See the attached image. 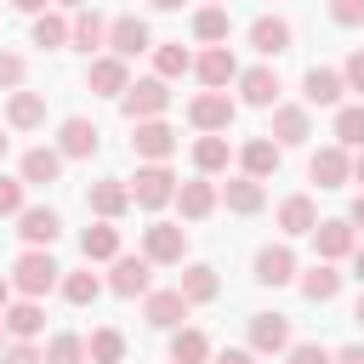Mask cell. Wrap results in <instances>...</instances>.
Segmentation results:
<instances>
[{
    "instance_id": "1",
    "label": "cell",
    "mask_w": 364,
    "mask_h": 364,
    "mask_svg": "<svg viewBox=\"0 0 364 364\" xmlns=\"http://www.w3.org/2000/svg\"><path fill=\"white\" fill-rule=\"evenodd\" d=\"M57 284H63V267L51 262V250L28 245V250L11 262V290H17V296H46V290H57Z\"/></svg>"
},
{
    "instance_id": "2",
    "label": "cell",
    "mask_w": 364,
    "mask_h": 364,
    "mask_svg": "<svg viewBox=\"0 0 364 364\" xmlns=\"http://www.w3.org/2000/svg\"><path fill=\"white\" fill-rule=\"evenodd\" d=\"M171 108V80H159V74H148V80H131L125 85V97H119V114L136 125V119H159Z\"/></svg>"
},
{
    "instance_id": "3",
    "label": "cell",
    "mask_w": 364,
    "mask_h": 364,
    "mask_svg": "<svg viewBox=\"0 0 364 364\" xmlns=\"http://www.w3.org/2000/svg\"><path fill=\"white\" fill-rule=\"evenodd\" d=\"M142 256H148L154 267H182V256H188V228H182V222H148V228H142Z\"/></svg>"
},
{
    "instance_id": "4",
    "label": "cell",
    "mask_w": 364,
    "mask_h": 364,
    "mask_svg": "<svg viewBox=\"0 0 364 364\" xmlns=\"http://www.w3.org/2000/svg\"><path fill=\"white\" fill-rule=\"evenodd\" d=\"M131 199L142 205V210H165L171 199H176V171L159 159V165H136V176H131Z\"/></svg>"
},
{
    "instance_id": "5",
    "label": "cell",
    "mask_w": 364,
    "mask_h": 364,
    "mask_svg": "<svg viewBox=\"0 0 364 364\" xmlns=\"http://www.w3.org/2000/svg\"><path fill=\"white\" fill-rule=\"evenodd\" d=\"M245 347H250L256 358H279V353H290V318H284V313H250V324H245Z\"/></svg>"
},
{
    "instance_id": "6",
    "label": "cell",
    "mask_w": 364,
    "mask_h": 364,
    "mask_svg": "<svg viewBox=\"0 0 364 364\" xmlns=\"http://www.w3.org/2000/svg\"><path fill=\"white\" fill-rule=\"evenodd\" d=\"M239 119V102L228 97V91H199L193 102H188V125L199 131V136H210V131H228Z\"/></svg>"
},
{
    "instance_id": "7",
    "label": "cell",
    "mask_w": 364,
    "mask_h": 364,
    "mask_svg": "<svg viewBox=\"0 0 364 364\" xmlns=\"http://www.w3.org/2000/svg\"><path fill=\"white\" fill-rule=\"evenodd\" d=\"M307 239H313L318 262H347V256L358 250V228H353L347 216H318V228H313Z\"/></svg>"
},
{
    "instance_id": "8",
    "label": "cell",
    "mask_w": 364,
    "mask_h": 364,
    "mask_svg": "<svg viewBox=\"0 0 364 364\" xmlns=\"http://www.w3.org/2000/svg\"><path fill=\"white\" fill-rule=\"evenodd\" d=\"M131 154H136L142 165H159V159H171V154H176V131L165 125V114H159V119H136V125H131Z\"/></svg>"
},
{
    "instance_id": "9",
    "label": "cell",
    "mask_w": 364,
    "mask_h": 364,
    "mask_svg": "<svg viewBox=\"0 0 364 364\" xmlns=\"http://www.w3.org/2000/svg\"><path fill=\"white\" fill-rule=\"evenodd\" d=\"M307 182H318V188H347V182H353V148H341V142L313 148V159H307Z\"/></svg>"
},
{
    "instance_id": "10",
    "label": "cell",
    "mask_w": 364,
    "mask_h": 364,
    "mask_svg": "<svg viewBox=\"0 0 364 364\" xmlns=\"http://www.w3.org/2000/svg\"><path fill=\"white\" fill-rule=\"evenodd\" d=\"M108 290H114V296H125V301H131V296H148V290H154V262H148V256H125V250H119V256L108 262Z\"/></svg>"
},
{
    "instance_id": "11",
    "label": "cell",
    "mask_w": 364,
    "mask_h": 364,
    "mask_svg": "<svg viewBox=\"0 0 364 364\" xmlns=\"http://www.w3.org/2000/svg\"><path fill=\"white\" fill-rule=\"evenodd\" d=\"M267 136H273L279 148H301V142L313 136V108H307V102H273Z\"/></svg>"
},
{
    "instance_id": "12",
    "label": "cell",
    "mask_w": 364,
    "mask_h": 364,
    "mask_svg": "<svg viewBox=\"0 0 364 364\" xmlns=\"http://www.w3.org/2000/svg\"><path fill=\"white\" fill-rule=\"evenodd\" d=\"M193 80H199L205 91H228V85L239 80V57H233L228 46H205V51L193 57Z\"/></svg>"
},
{
    "instance_id": "13",
    "label": "cell",
    "mask_w": 364,
    "mask_h": 364,
    "mask_svg": "<svg viewBox=\"0 0 364 364\" xmlns=\"http://www.w3.org/2000/svg\"><path fill=\"white\" fill-rule=\"evenodd\" d=\"M233 85H239V102H245V108H273V102H279V91H284V85H279V68H273V63L239 68V80H233Z\"/></svg>"
},
{
    "instance_id": "14",
    "label": "cell",
    "mask_w": 364,
    "mask_h": 364,
    "mask_svg": "<svg viewBox=\"0 0 364 364\" xmlns=\"http://www.w3.org/2000/svg\"><path fill=\"white\" fill-rule=\"evenodd\" d=\"M131 205H136V199H131V182H119V176H102V182L85 188V210L102 216V222H119Z\"/></svg>"
},
{
    "instance_id": "15",
    "label": "cell",
    "mask_w": 364,
    "mask_h": 364,
    "mask_svg": "<svg viewBox=\"0 0 364 364\" xmlns=\"http://www.w3.org/2000/svg\"><path fill=\"white\" fill-rule=\"evenodd\" d=\"M176 210H182V222H205L216 205H222V182H210V176H193V182H176V199H171Z\"/></svg>"
},
{
    "instance_id": "16",
    "label": "cell",
    "mask_w": 364,
    "mask_h": 364,
    "mask_svg": "<svg viewBox=\"0 0 364 364\" xmlns=\"http://www.w3.org/2000/svg\"><path fill=\"white\" fill-rule=\"evenodd\" d=\"M97 148H102V131H97L85 114H68V119L57 125V154H63V159H91Z\"/></svg>"
},
{
    "instance_id": "17",
    "label": "cell",
    "mask_w": 364,
    "mask_h": 364,
    "mask_svg": "<svg viewBox=\"0 0 364 364\" xmlns=\"http://www.w3.org/2000/svg\"><path fill=\"white\" fill-rule=\"evenodd\" d=\"M250 279H256V284H267V290L290 284V279H296V250H290V245H262V250H256V262H250Z\"/></svg>"
},
{
    "instance_id": "18",
    "label": "cell",
    "mask_w": 364,
    "mask_h": 364,
    "mask_svg": "<svg viewBox=\"0 0 364 364\" xmlns=\"http://www.w3.org/2000/svg\"><path fill=\"white\" fill-rule=\"evenodd\" d=\"M108 51H114V57H125V63H131V57H142V51H154L148 23H142V17H131V11H125V17H114V23H108Z\"/></svg>"
},
{
    "instance_id": "19",
    "label": "cell",
    "mask_w": 364,
    "mask_h": 364,
    "mask_svg": "<svg viewBox=\"0 0 364 364\" xmlns=\"http://www.w3.org/2000/svg\"><path fill=\"white\" fill-rule=\"evenodd\" d=\"M17 233H23V245L51 250V245H57V233H63V216H57L51 205H23V210H17Z\"/></svg>"
},
{
    "instance_id": "20",
    "label": "cell",
    "mask_w": 364,
    "mask_h": 364,
    "mask_svg": "<svg viewBox=\"0 0 364 364\" xmlns=\"http://www.w3.org/2000/svg\"><path fill=\"white\" fill-rule=\"evenodd\" d=\"M188 307H193V301H188L176 284H171V290H148V296H142V318H148L154 330H176V324L188 318Z\"/></svg>"
},
{
    "instance_id": "21",
    "label": "cell",
    "mask_w": 364,
    "mask_h": 364,
    "mask_svg": "<svg viewBox=\"0 0 364 364\" xmlns=\"http://www.w3.org/2000/svg\"><path fill=\"white\" fill-rule=\"evenodd\" d=\"M341 91H347L341 68H307L301 74V102L307 108H341Z\"/></svg>"
},
{
    "instance_id": "22",
    "label": "cell",
    "mask_w": 364,
    "mask_h": 364,
    "mask_svg": "<svg viewBox=\"0 0 364 364\" xmlns=\"http://www.w3.org/2000/svg\"><path fill=\"white\" fill-rule=\"evenodd\" d=\"M0 318H6V336H11V341H40V330H46V307H40V296H17Z\"/></svg>"
},
{
    "instance_id": "23",
    "label": "cell",
    "mask_w": 364,
    "mask_h": 364,
    "mask_svg": "<svg viewBox=\"0 0 364 364\" xmlns=\"http://www.w3.org/2000/svg\"><path fill=\"white\" fill-rule=\"evenodd\" d=\"M85 85L97 91V97H125V85H131V68H125V57H91V68H85Z\"/></svg>"
},
{
    "instance_id": "24",
    "label": "cell",
    "mask_w": 364,
    "mask_h": 364,
    "mask_svg": "<svg viewBox=\"0 0 364 364\" xmlns=\"http://www.w3.org/2000/svg\"><path fill=\"white\" fill-rule=\"evenodd\" d=\"M290 40H296V28H290L284 17H273V11L250 23V46H256L267 63H273V57H284V51H290Z\"/></svg>"
},
{
    "instance_id": "25",
    "label": "cell",
    "mask_w": 364,
    "mask_h": 364,
    "mask_svg": "<svg viewBox=\"0 0 364 364\" xmlns=\"http://www.w3.org/2000/svg\"><path fill=\"white\" fill-rule=\"evenodd\" d=\"M222 205H228L233 216H256V210L267 205V188H262L256 176H245V171H239V176H228V182H222Z\"/></svg>"
},
{
    "instance_id": "26",
    "label": "cell",
    "mask_w": 364,
    "mask_h": 364,
    "mask_svg": "<svg viewBox=\"0 0 364 364\" xmlns=\"http://www.w3.org/2000/svg\"><path fill=\"white\" fill-rule=\"evenodd\" d=\"M318 228V205H313V193H290V199H279V233L284 239H301V233H313Z\"/></svg>"
},
{
    "instance_id": "27",
    "label": "cell",
    "mask_w": 364,
    "mask_h": 364,
    "mask_svg": "<svg viewBox=\"0 0 364 364\" xmlns=\"http://www.w3.org/2000/svg\"><path fill=\"white\" fill-rule=\"evenodd\" d=\"M6 125H11V131H40V125H46V97L28 91V85L11 91V97H6Z\"/></svg>"
},
{
    "instance_id": "28",
    "label": "cell",
    "mask_w": 364,
    "mask_h": 364,
    "mask_svg": "<svg viewBox=\"0 0 364 364\" xmlns=\"http://www.w3.org/2000/svg\"><path fill=\"white\" fill-rule=\"evenodd\" d=\"M279 154H284V148H279L273 136H250V142L239 148V171L256 176V182H267V176L279 171Z\"/></svg>"
},
{
    "instance_id": "29",
    "label": "cell",
    "mask_w": 364,
    "mask_h": 364,
    "mask_svg": "<svg viewBox=\"0 0 364 364\" xmlns=\"http://www.w3.org/2000/svg\"><path fill=\"white\" fill-rule=\"evenodd\" d=\"M176 290H182L193 307H205V301H216V296H222V279H216V267H210V262H188V267H182V279H176Z\"/></svg>"
},
{
    "instance_id": "30",
    "label": "cell",
    "mask_w": 364,
    "mask_h": 364,
    "mask_svg": "<svg viewBox=\"0 0 364 364\" xmlns=\"http://www.w3.org/2000/svg\"><path fill=\"white\" fill-rule=\"evenodd\" d=\"M68 46H74V51H85V57H91V51H102V46H108V23H102L91 6H80V11H74V23H68Z\"/></svg>"
},
{
    "instance_id": "31",
    "label": "cell",
    "mask_w": 364,
    "mask_h": 364,
    "mask_svg": "<svg viewBox=\"0 0 364 364\" xmlns=\"http://www.w3.org/2000/svg\"><path fill=\"white\" fill-rule=\"evenodd\" d=\"M228 159H233L228 131H210V136H199V142H193V171H199V176H222V171H228Z\"/></svg>"
},
{
    "instance_id": "32",
    "label": "cell",
    "mask_w": 364,
    "mask_h": 364,
    "mask_svg": "<svg viewBox=\"0 0 364 364\" xmlns=\"http://www.w3.org/2000/svg\"><path fill=\"white\" fill-rule=\"evenodd\" d=\"M17 176H23L28 188H51V182L63 176V154H57V148H28L23 165H17Z\"/></svg>"
},
{
    "instance_id": "33",
    "label": "cell",
    "mask_w": 364,
    "mask_h": 364,
    "mask_svg": "<svg viewBox=\"0 0 364 364\" xmlns=\"http://www.w3.org/2000/svg\"><path fill=\"white\" fill-rule=\"evenodd\" d=\"M171 364H210V336L199 324H176L171 330Z\"/></svg>"
},
{
    "instance_id": "34",
    "label": "cell",
    "mask_w": 364,
    "mask_h": 364,
    "mask_svg": "<svg viewBox=\"0 0 364 364\" xmlns=\"http://www.w3.org/2000/svg\"><path fill=\"white\" fill-rule=\"evenodd\" d=\"M80 256H85V262H114V256H119V228L97 216V222L80 233Z\"/></svg>"
},
{
    "instance_id": "35",
    "label": "cell",
    "mask_w": 364,
    "mask_h": 364,
    "mask_svg": "<svg viewBox=\"0 0 364 364\" xmlns=\"http://www.w3.org/2000/svg\"><path fill=\"white\" fill-rule=\"evenodd\" d=\"M57 290H63V301H68V307H91V301L108 290V279H97L91 267H74V273L63 267V284H57Z\"/></svg>"
},
{
    "instance_id": "36",
    "label": "cell",
    "mask_w": 364,
    "mask_h": 364,
    "mask_svg": "<svg viewBox=\"0 0 364 364\" xmlns=\"http://www.w3.org/2000/svg\"><path fill=\"white\" fill-rule=\"evenodd\" d=\"M228 34H233L228 6H199V11H193V40H199V46H228Z\"/></svg>"
},
{
    "instance_id": "37",
    "label": "cell",
    "mask_w": 364,
    "mask_h": 364,
    "mask_svg": "<svg viewBox=\"0 0 364 364\" xmlns=\"http://www.w3.org/2000/svg\"><path fill=\"white\" fill-rule=\"evenodd\" d=\"M301 296L318 301V307L336 301V296H341V273H336V262H313V267L301 273Z\"/></svg>"
},
{
    "instance_id": "38",
    "label": "cell",
    "mask_w": 364,
    "mask_h": 364,
    "mask_svg": "<svg viewBox=\"0 0 364 364\" xmlns=\"http://www.w3.org/2000/svg\"><path fill=\"white\" fill-rule=\"evenodd\" d=\"M154 74H159V80H182V74H193V51H188L182 40L154 46Z\"/></svg>"
},
{
    "instance_id": "39",
    "label": "cell",
    "mask_w": 364,
    "mask_h": 364,
    "mask_svg": "<svg viewBox=\"0 0 364 364\" xmlns=\"http://www.w3.org/2000/svg\"><path fill=\"white\" fill-rule=\"evenodd\" d=\"M68 23H74V17H63V11H40L34 28H28V40L46 46V51H63V46H68Z\"/></svg>"
},
{
    "instance_id": "40",
    "label": "cell",
    "mask_w": 364,
    "mask_h": 364,
    "mask_svg": "<svg viewBox=\"0 0 364 364\" xmlns=\"http://www.w3.org/2000/svg\"><path fill=\"white\" fill-rule=\"evenodd\" d=\"M85 353H91V364H125V336L114 324H102L85 336Z\"/></svg>"
},
{
    "instance_id": "41",
    "label": "cell",
    "mask_w": 364,
    "mask_h": 364,
    "mask_svg": "<svg viewBox=\"0 0 364 364\" xmlns=\"http://www.w3.org/2000/svg\"><path fill=\"white\" fill-rule=\"evenodd\" d=\"M46 364H91V353H85V336H74V330H57V336L46 341Z\"/></svg>"
},
{
    "instance_id": "42",
    "label": "cell",
    "mask_w": 364,
    "mask_h": 364,
    "mask_svg": "<svg viewBox=\"0 0 364 364\" xmlns=\"http://www.w3.org/2000/svg\"><path fill=\"white\" fill-rule=\"evenodd\" d=\"M336 142L341 148H364V102H341L336 108Z\"/></svg>"
},
{
    "instance_id": "43",
    "label": "cell",
    "mask_w": 364,
    "mask_h": 364,
    "mask_svg": "<svg viewBox=\"0 0 364 364\" xmlns=\"http://www.w3.org/2000/svg\"><path fill=\"white\" fill-rule=\"evenodd\" d=\"M28 80V57L23 51H0V91H23Z\"/></svg>"
},
{
    "instance_id": "44",
    "label": "cell",
    "mask_w": 364,
    "mask_h": 364,
    "mask_svg": "<svg viewBox=\"0 0 364 364\" xmlns=\"http://www.w3.org/2000/svg\"><path fill=\"white\" fill-rule=\"evenodd\" d=\"M336 353L324 347V341H290V353H284V364H330Z\"/></svg>"
},
{
    "instance_id": "45",
    "label": "cell",
    "mask_w": 364,
    "mask_h": 364,
    "mask_svg": "<svg viewBox=\"0 0 364 364\" xmlns=\"http://www.w3.org/2000/svg\"><path fill=\"white\" fill-rule=\"evenodd\" d=\"M23 193H28L23 176H0V216H17L23 210Z\"/></svg>"
},
{
    "instance_id": "46",
    "label": "cell",
    "mask_w": 364,
    "mask_h": 364,
    "mask_svg": "<svg viewBox=\"0 0 364 364\" xmlns=\"http://www.w3.org/2000/svg\"><path fill=\"white\" fill-rule=\"evenodd\" d=\"M0 364H46V347H34V341H6Z\"/></svg>"
},
{
    "instance_id": "47",
    "label": "cell",
    "mask_w": 364,
    "mask_h": 364,
    "mask_svg": "<svg viewBox=\"0 0 364 364\" xmlns=\"http://www.w3.org/2000/svg\"><path fill=\"white\" fill-rule=\"evenodd\" d=\"M330 23L358 28V23H364V0H330Z\"/></svg>"
},
{
    "instance_id": "48",
    "label": "cell",
    "mask_w": 364,
    "mask_h": 364,
    "mask_svg": "<svg viewBox=\"0 0 364 364\" xmlns=\"http://www.w3.org/2000/svg\"><path fill=\"white\" fill-rule=\"evenodd\" d=\"M341 80H347V91H358V97H364V46L341 63Z\"/></svg>"
},
{
    "instance_id": "49",
    "label": "cell",
    "mask_w": 364,
    "mask_h": 364,
    "mask_svg": "<svg viewBox=\"0 0 364 364\" xmlns=\"http://www.w3.org/2000/svg\"><path fill=\"white\" fill-rule=\"evenodd\" d=\"M330 364H364V341H347V347H336V358Z\"/></svg>"
},
{
    "instance_id": "50",
    "label": "cell",
    "mask_w": 364,
    "mask_h": 364,
    "mask_svg": "<svg viewBox=\"0 0 364 364\" xmlns=\"http://www.w3.org/2000/svg\"><path fill=\"white\" fill-rule=\"evenodd\" d=\"M210 364H256V353H250V347H228V353H216Z\"/></svg>"
},
{
    "instance_id": "51",
    "label": "cell",
    "mask_w": 364,
    "mask_h": 364,
    "mask_svg": "<svg viewBox=\"0 0 364 364\" xmlns=\"http://www.w3.org/2000/svg\"><path fill=\"white\" fill-rule=\"evenodd\" d=\"M11 6H17V11H28V17H40V11H51L57 0H11Z\"/></svg>"
},
{
    "instance_id": "52",
    "label": "cell",
    "mask_w": 364,
    "mask_h": 364,
    "mask_svg": "<svg viewBox=\"0 0 364 364\" xmlns=\"http://www.w3.org/2000/svg\"><path fill=\"white\" fill-rule=\"evenodd\" d=\"M347 222H353V228H358V233H364V193H358V199H353V210H347Z\"/></svg>"
},
{
    "instance_id": "53",
    "label": "cell",
    "mask_w": 364,
    "mask_h": 364,
    "mask_svg": "<svg viewBox=\"0 0 364 364\" xmlns=\"http://www.w3.org/2000/svg\"><path fill=\"white\" fill-rule=\"evenodd\" d=\"M347 262H353V279H358V284H364V239H358V250H353V256H347Z\"/></svg>"
},
{
    "instance_id": "54",
    "label": "cell",
    "mask_w": 364,
    "mask_h": 364,
    "mask_svg": "<svg viewBox=\"0 0 364 364\" xmlns=\"http://www.w3.org/2000/svg\"><path fill=\"white\" fill-rule=\"evenodd\" d=\"M11 307V273H0V313Z\"/></svg>"
},
{
    "instance_id": "55",
    "label": "cell",
    "mask_w": 364,
    "mask_h": 364,
    "mask_svg": "<svg viewBox=\"0 0 364 364\" xmlns=\"http://www.w3.org/2000/svg\"><path fill=\"white\" fill-rule=\"evenodd\" d=\"M353 182H364V148H353Z\"/></svg>"
},
{
    "instance_id": "56",
    "label": "cell",
    "mask_w": 364,
    "mask_h": 364,
    "mask_svg": "<svg viewBox=\"0 0 364 364\" xmlns=\"http://www.w3.org/2000/svg\"><path fill=\"white\" fill-rule=\"evenodd\" d=\"M154 11H182V0H148Z\"/></svg>"
},
{
    "instance_id": "57",
    "label": "cell",
    "mask_w": 364,
    "mask_h": 364,
    "mask_svg": "<svg viewBox=\"0 0 364 364\" xmlns=\"http://www.w3.org/2000/svg\"><path fill=\"white\" fill-rule=\"evenodd\" d=\"M353 318H358V330H364V296H358V301H353Z\"/></svg>"
},
{
    "instance_id": "58",
    "label": "cell",
    "mask_w": 364,
    "mask_h": 364,
    "mask_svg": "<svg viewBox=\"0 0 364 364\" xmlns=\"http://www.w3.org/2000/svg\"><path fill=\"white\" fill-rule=\"evenodd\" d=\"M57 6H63V11H80V6H91V0H57Z\"/></svg>"
},
{
    "instance_id": "59",
    "label": "cell",
    "mask_w": 364,
    "mask_h": 364,
    "mask_svg": "<svg viewBox=\"0 0 364 364\" xmlns=\"http://www.w3.org/2000/svg\"><path fill=\"white\" fill-rule=\"evenodd\" d=\"M6 148H11V136H6V131H0V159H6Z\"/></svg>"
},
{
    "instance_id": "60",
    "label": "cell",
    "mask_w": 364,
    "mask_h": 364,
    "mask_svg": "<svg viewBox=\"0 0 364 364\" xmlns=\"http://www.w3.org/2000/svg\"><path fill=\"white\" fill-rule=\"evenodd\" d=\"M6 341H11V336H6V318H0V353H6Z\"/></svg>"
},
{
    "instance_id": "61",
    "label": "cell",
    "mask_w": 364,
    "mask_h": 364,
    "mask_svg": "<svg viewBox=\"0 0 364 364\" xmlns=\"http://www.w3.org/2000/svg\"><path fill=\"white\" fill-rule=\"evenodd\" d=\"M205 6H228V0H205Z\"/></svg>"
}]
</instances>
